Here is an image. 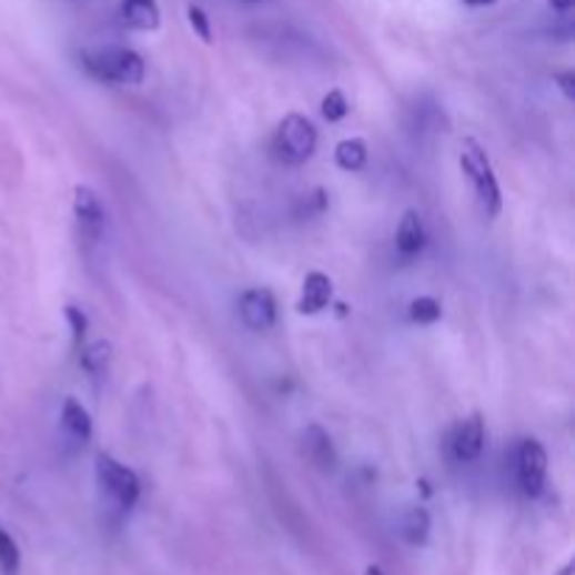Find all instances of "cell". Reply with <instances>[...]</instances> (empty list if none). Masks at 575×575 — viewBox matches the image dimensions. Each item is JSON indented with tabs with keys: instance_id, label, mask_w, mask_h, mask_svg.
I'll return each instance as SVG.
<instances>
[{
	"instance_id": "1",
	"label": "cell",
	"mask_w": 575,
	"mask_h": 575,
	"mask_svg": "<svg viewBox=\"0 0 575 575\" xmlns=\"http://www.w3.org/2000/svg\"><path fill=\"white\" fill-rule=\"evenodd\" d=\"M461 169L468 178V183H472V189H475L481 211L488 220H494V216L500 214V208H503V194H500V183L497 178H494V169L492 161H488L486 149H483L475 138H466V141L461 143Z\"/></svg>"
},
{
	"instance_id": "2",
	"label": "cell",
	"mask_w": 575,
	"mask_h": 575,
	"mask_svg": "<svg viewBox=\"0 0 575 575\" xmlns=\"http://www.w3.org/2000/svg\"><path fill=\"white\" fill-rule=\"evenodd\" d=\"M82 65L99 82L113 84H141L147 77L141 54L130 48H93L82 51Z\"/></svg>"
},
{
	"instance_id": "3",
	"label": "cell",
	"mask_w": 575,
	"mask_h": 575,
	"mask_svg": "<svg viewBox=\"0 0 575 575\" xmlns=\"http://www.w3.org/2000/svg\"><path fill=\"white\" fill-rule=\"evenodd\" d=\"M317 149V130L306 115H286L273 135V158L284 167H303Z\"/></svg>"
},
{
	"instance_id": "4",
	"label": "cell",
	"mask_w": 575,
	"mask_h": 575,
	"mask_svg": "<svg viewBox=\"0 0 575 575\" xmlns=\"http://www.w3.org/2000/svg\"><path fill=\"white\" fill-rule=\"evenodd\" d=\"M95 481H99L101 494L119 511H130L141 497V481L135 472L110 455L95 457Z\"/></svg>"
},
{
	"instance_id": "5",
	"label": "cell",
	"mask_w": 575,
	"mask_h": 575,
	"mask_svg": "<svg viewBox=\"0 0 575 575\" xmlns=\"http://www.w3.org/2000/svg\"><path fill=\"white\" fill-rule=\"evenodd\" d=\"M516 475H519L522 492L528 497H539L547 481V452L536 438L522 441L516 455Z\"/></svg>"
},
{
	"instance_id": "6",
	"label": "cell",
	"mask_w": 575,
	"mask_h": 575,
	"mask_svg": "<svg viewBox=\"0 0 575 575\" xmlns=\"http://www.w3.org/2000/svg\"><path fill=\"white\" fill-rule=\"evenodd\" d=\"M239 315H242L244 326L253 332H270L279 321V303H275L273 292L255 286L239 297Z\"/></svg>"
},
{
	"instance_id": "7",
	"label": "cell",
	"mask_w": 575,
	"mask_h": 575,
	"mask_svg": "<svg viewBox=\"0 0 575 575\" xmlns=\"http://www.w3.org/2000/svg\"><path fill=\"white\" fill-rule=\"evenodd\" d=\"M73 214H77L79 231L88 242H99L104 236V225H108V214L101 208L99 194L90 185H77L73 189Z\"/></svg>"
},
{
	"instance_id": "8",
	"label": "cell",
	"mask_w": 575,
	"mask_h": 575,
	"mask_svg": "<svg viewBox=\"0 0 575 575\" xmlns=\"http://www.w3.org/2000/svg\"><path fill=\"white\" fill-rule=\"evenodd\" d=\"M483 446H486V427H483L481 415H468L466 422L457 427L455 441H452V450L455 457L463 463H472L483 455Z\"/></svg>"
},
{
	"instance_id": "9",
	"label": "cell",
	"mask_w": 575,
	"mask_h": 575,
	"mask_svg": "<svg viewBox=\"0 0 575 575\" xmlns=\"http://www.w3.org/2000/svg\"><path fill=\"white\" fill-rule=\"evenodd\" d=\"M301 441H303V452H306V457L315 463L317 468L332 472V468L337 466V452H334L332 438H329V433L321 427V424H309V427L303 430Z\"/></svg>"
},
{
	"instance_id": "10",
	"label": "cell",
	"mask_w": 575,
	"mask_h": 575,
	"mask_svg": "<svg viewBox=\"0 0 575 575\" xmlns=\"http://www.w3.org/2000/svg\"><path fill=\"white\" fill-rule=\"evenodd\" d=\"M332 279L323 273H309L306 279H303V295L301 301H297V312L301 315H317V312H323V309L332 303Z\"/></svg>"
},
{
	"instance_id": "11",
	"label": "cell",
	"mask_w": 575,
	"mask_h": 575,
	"mask_svg": "<svg viewBox=\"0 0 575 575\" xmlns=\"http://www.w3.org/2000/svg\"><path fill=\"white\" fill-rule=\"evenodd\" d=\"M121 18L135 31H154L161 26L158 0H121Z\"/></svg>"
},
{
	"instance_id": "12",
	"label": "cell",
	"mask_w": 575,
	"mask_h": 575,
	"mask_svg": "<svg viewBox=\"0 0 575 575\" xmlns=\"http://www.w3.org/2000/svg\"><path fill=\"white\" fill-rule=\"evenodd\" d=\"M424 242H427V231H424V222L418 216V211H404L402 222H399L396 231V248L402 255H415L422 253Z\"/></svg>"
},
{
	"instance_id": "13",
	"label": "cell",
	"mask_w": 575,
	"mask_h": 575,
	"mask_svg": "<svg viewBox=\"0 0 575 575\" xmlns=\"http://www.w3.org/2000/svg\"><path fill=\"white\" fill-rule=\"evenodd\" d=\"M62 427H65V433L71 435L73 441H79V444L90 441V435H93L90 413L73 396L65 399V404H62Z\"/></svg>"
},
{
	"instance_id": "14",
	"label": "cell",
	"mask_w": 575,
	"mask_h": 575,
	"mask_svg": "<svg viewBox=\"0 0 575 575\" xmlns=\"http://www.w3.org/2000/svg\"><path fill=\"white\" fill-rule=\"evenodd\" d=\"M430 528H433V522H430V514L424 508H410L402 514V522H399V531H402V539L407 545H427L430 539Z\"/></svg>"
},
{
	"instance_id": "15",
	"label": "cell",
	"mask_w": 575,
	"mask_h": 575,
	"mask_svg": "<svg viewBox=\"0 0 575 575\" xmlns=\"http://www.w3.org/2000/svg\"><path fill=\"white\" fill-rule=\"evenodd\" d=\"M334 161H337L343 172H360L369 163V143L362 141V138H345L334 149Z\"/></svg>"
},
{
	"instance_id": "16",
	"label": "cell",
	"mask_w": 575,
	"mask_h": 575,
	"mask_svg": "<svg viewBox=\"0 0 575 575\" xmlns=\"http://www.w3.org/2000/svg\"><path fill=\"white\" fill-rule=\"evenodd\" d=\"M0 573L18 575L20 573V547L14 536L0 525Z\"/></svg>"
},
{
	"instance_id": "17",
	"label": "cell",
	"mask_w": 575,
	"mask_h": 575,
	"mask_svg": "<svg viewBox=\"0 0 575 575\" xmlns=\"http://www.w3.org/2000/svg\"><path fill=\"white\" fill-rule=\"evenodd\" d=\"M410 321L418 323V326H433L441 321V303L435 297H415L410 303Z\"/></svg>"
},
{
	"instance_id": "18",
	"label": "cell",
	"mask_w": 575,
	"mask_h": 575,
	"mask_svg": "<svg viewBox=\"0 0 575 575\" xmlns=\"http://www.w3.org/2000/svg\"><path fill=\"white\" fill-rule=\"evenodd\" d=\"M110 351H113V345L110 343H93L90 349H84L82 369L93 376L104 374V371H108V362H110Z\"/></svg>"
},
{
	"instance_id": "19",
	"label": "cell",
	"mask_w": 575,
	"mask_h": 575,
	"mask_svg": "<svg viewBox=\"0 0 575 575\" xmlns=\"http://www.w3.org/2000/svg\"><path fill=\"white\" fill-rule=\"evenodd\" d=\"M323 119L332 121V124H337V121H343L345 115H349V99L343 95V90H329V95L323 99Z\"/></svg>"
},
{
	"instance_id": "20",
	"label": "cell",
	"mask_w": 575,
	"mask_h": 575,
	"mask_svg": "<svg viewBox=\"0 0 575 575\" xmlns=\"http://www.w3.org/2000/svg\"><path fill=\"white\" fill-rule=\"evenodd\" d=\"M189 23L200 34L202 42H211V23H208V14L200 7H189Z\"/></svg>"
},
{
	"instance_id": "21",
	"label": "cell",
	"mask_w": 575,
	"mask_h": 575,
	"mask_svg": "<svg viewBox=\"0 0 575 575\" xmlns=\"http://www.w3.org/2000/svg\"><path fill=\"white\" fill-rule=\"evenodd\" d=\"M65 317H68V323H71L73 340H77V345H79V343H82L84 332H88V317H84L82 309H77V306H68Z\"/></svg>"
},
{
	"instance_id": "22",
	"label": "cell",
	"mask_w": 575,
	"mask_h": 575,
	"mask_svg": "<svg viewBox=\"0 0 575 575\" xmlns=\"http://www.w3.org/2000/svg\"><path fill=\"white\" fill-rule=\"evenodd\" d=\"M558 82H562V90L567 93V99H573V95H575V90H573L575 77H573V73H562V77H558Z\"/></svg>"
},
{
	"instance_id": "23",
	"label": "cell",
	"mask_w": 575,
	"mask_h": 575,
	"mask_svg": "<svg viewBox=\"0 0 575 575\" xmlns=\"http://www.w3.org/2000/svg\"><path fill=\"white\" fill-rule=\"evenodd\" d=\"M547 3H551V9H556V12L562 14H567L569 9L575 7V0H547Z\"/></svg>"
},
{
	"instance_id": "24",
	"label": "cell",
	"mask_w": 575,
	"mask_h": 575,
	"mask_svg": "<svg viewBox=\"0 0 575 575\" xmlns=\"http://www.w3.org/2000/svg\"><path fill=\"white\" fill-rule=\"evenodd\" d=\"M463 3H468V7H494L497 0H463Z\"/></svg>"
},
{
	"instance_id": "25",
	"label": "cell",
	"mask_w": 575,
	"mask_h": 575,
	"mask_svg": "<svg viewBox=\"0 0 575 575\" xmlns=\"http://www.w3.org/2000/svg\"><path fill=\"white\" fill-rule=\"evenodd\" d=\"M556 575H573V562H567V564H564V567L558 569Z\"/></svg>"
},
{
	"instance_id": "26",
	"label": "cell",
	"mask_w": 575,
	"mask_h": 575,
	"mask_svg": "<svg viewBox=\"0 0 575 575\" xmlns=\"http://www.w3.org/2000/svg\"><path fill=\"white\" fill-rule=\"evenodd\" d=\"M365 575H385V573H382V569H380V567H376V564H371V567H369V569H365Z\"/></svg>"
},
{
	"instance_id": "27",
	"label": "cell",
	"mask_w": 575,
	"mask_h": 575,
	"mask_svg": "<svg viewBox=\"0 0 575 575\" xmlns=\"http://www.w3.org/2000/svg\"><path fill=\"white\" fill-rule=\"evenodd\" d=\"M248 3H261V0H248Z\"/></svg>"
}]
</instances>
